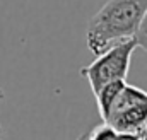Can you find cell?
Segmentation results:
<instances>
[{"label":"cell","instance_id":"cell-3","mask_svg":"<svg viewBox=\"0 0 147 140\" xmlns=\"http://www.w3.org/2000/svg\"><path fill=\"white\" fill-rule=\"evenodd\" d=\"M147 120V92L140 87L125 84L118 98L103 118L118 133H135Z\"/></svg>","mask_w":147,"mask_h":140},{"label":"cell","instance_id":"cell-5","mask_svg":"<svg viewBox=\"0 0 147 140\" xmlns=\"http://www.w3.org/2000/svg\"><path fill=\"white\" fill-rule=\"evenodd\" d=\"M118 132L113 130L108 123H99L96 125L91 132H87V140H116Z\"/></svg>","mask_w":147,"mask_h":140},{"label":"cell","instance_id":"cell-8","mask_svg":"<svg viewBox=\"0 0 147 140\" xmlns=\"http://www.w3.org/2000/svg\"><path fill=\"white\" fill-rule=\"evenodd\" d=\"M116 140H140L137 133H118Z\"/></svg>","mask_w":147,"mask_h":140},{"label":"cell","instance_id":"cell-7","mask_svg":"<svg viewBox=\"0 0 147 140\" xmlns=\"http://www.w3.org/2000/svg\"><path fill=\"white\" fill-rule=\"evenodd\" d=\"M135 133H137V137H139L140 140H147V120H146V123H144Z\"/></svg>","mask_w":147,"mask_h":140},{"label":"cell","instance_id":"cell-2","mask_svg":"<svg viewBox=\"0 0 147 140\" xmlns=\"http://www.w3.org/2000/svg\"><path fill=\"white\" fill-rule=\"evenodd\" d=\"M135 50L137 43L134 38L123 39L98 55L92 63L80 69V75L87 80L92 94H96L105 84L127 79L130 70V60Z\"/></svg>","mask_w":147,"mask_h":140},{"label":"cell","instance_id":"cell-9","mask_svg":"<svg viewBox=\"0 0 147 140\" xmlns=\"http://www.w3.org/2000/svg\"><path fill=\"white\" fill-rule=\"evenodd\" d=\"M77 140H87V132H84V133H82V135H80Z\"/></svg>","mask_w":147,"mask_h":140},{"label":"cell","instance_id":"cell-4","mask_svg":"<svg viewBox=\"0 0 147 140\" xmlns=\"http://www.w3.org/2000/svg\"><path fill=\"white\" fill-rule=\"evenodd\" d=\"M125 80H115L110 84H105L94 96H96V103H98V109H99V114L101 118L106 116L108 109L111 108V104L115 103V99L118 98V94L121 92V89L125 87Z\"/></svg>","mask_w":147,"mask_h":140},{"label":"cell","instance_id":"cell-1","mask_svg":"<svg viewBox=\"0 0 147 140\" xmlns=\"http://www.w3.org/2000/svg\"><path fill=\"white\" fill-rule=\"evenodd\" d=\"M147 9V0H106L105 5L87 22V48L92 55H101L113 41L130 39Z\"/></svg>","mask_w":147,"mask_h":140},{"label":"cell","instance_id":"cell-10","mask_svg":"<svg viewBox=\"0 0 147 140\" xmlns=\"http://www.w3.org/2000/svg\"><path fill=\"white\" fill-rule=\"evenodd\" d=\"M3 99H5V92H3V91H2V87H0V103H2Z\"/></svg>","mask_w":147,"mask_h":140},{"label":"cell","instance_id":"cell-6","mask_svg":"<svg viewBox=\"0 0 147 140\" xmlns=\"http://www.w3.org/2000/svg\"><path fill=\"white\" fill-rule=\"evenodd\" d=\"M134 39L137 43V48H142L144 51L147 53V9L144 12V17L137 28V33L134 34Z\"/></svg>","mask_w":147,"mask_h":140},{"label":"cell","instance_id":"cell-11","mask_svg":"<svg viewBox=\"0 0 147 140\" xmlns=\"http://www.w3.org/2000/svg\"><path fill=\"white\" fill-rule=\"evenodd\" d=\"M0 140H3V133H2V127H0Z\"/></svg>","mask_w":147,"mask_h":140}]
</instances>
